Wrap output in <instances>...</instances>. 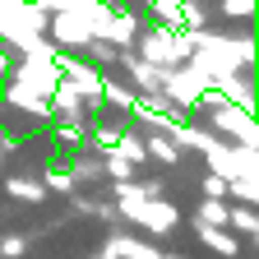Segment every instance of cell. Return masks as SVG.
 <instances>
[{
  "mask_svg": "<svg viewBox=\"0 0 259 259\" xmlns=\"http://www.w3.org/2000/svg\"><path fill=\"white\" fill-rule=\"evenodd\" d=\"M135 56L153 70H176V65L190 60V42L185 32H171V28H148L135 37Z\"/></svg>",
  "mask_w": 259,
  "mask_h": 259,
  "instance_id": "obj_1",
  "label": "cell"
},
{
  "mask_svg": "<svg viewBox=\"0 0 259 259\" xmlns=\"http://www.w3.org/2000/svg\"><path fill=\"white\" fill-rule=\"evenodd\" d=\"M204 79L190 70V65H176V70H162V97H167V107L181 111V116H194L204 102Z\"/></svg>",
  "mask_w": 259,
  "mask_h": 259,
  "instance_id": "obj_2",
  "label": "cell"
},
{
  "mask_svg": "<svg viewBox=\"0 0 259 259\" xmlns=\"http://www.w3.org/2000/svg\"><path fill=\"white\" fill-rule=\"evenodd\" d=\"M213 130H218V139L227 135V144H236V148H259V120L241 107H218L208 111Z\"/></svg>",
  "mask_w": 259,
  "mask_h": 259,
  "instance_id": "obj_3",
  "label": "cell"
},
{
  "mask_svg": "<svg viewBox=\"0 0 259 259\" xmlns=\"http://www.w3.org/2000/svg\"><path fill=\"white\" fill-rule=\"evenodd\" d=\"M88 32H93V42H107L116 51H130L135 37H139V19L125 14V10H107L97 23H88Z\"/></svg>",
  "mask_w": 259,
  "mask_h": 259,
  "instance_id": "obj_4",
  "label": "cell"
},
{
  "mask_svg": "<svg viewBox=\"0 0 259 259\" xmlns=\"http://www.w3.org/2000/svg\"><path fill=\"white\" fill-rule=\"evenodd\" d=\"M10 79L23 83V88H32L37 97H51V93L60 88L56 65H51V60H37V56H19V60H14V70H10Z\"/></svg>",
  "mask_w": 259,
  "mask_h": 259,
  "instance_id": "obj_5",
  "label": "cell"
},
{
  "mask_svg": "<svg viewBox=\"0 0 259 259\" xmlns=\"http://www.w3.org/2000/svg\"><path fill=\"white\" fill-rule=\"evenodd\" d=\"M148 199H167V194H162V181L153 176V181H116V218H130V222H135V213L148 204Z\"/></svg>",
  "mask_w": 259,
  "mask_h": 259,
  "instance_id": "obj_6",
  "label": "cell"
},
{
  "mask_svg": "<svg viewBox=\"0 0 259 259\" xmlns=\"http://www.w3.org/2000/svg\"><path fill=\"white\" fill-rule=\"evenodd\" d=\"M47 42L56 47V51H83L88 42H93V32H88V23L79 19V14H51L47 19Z\"/></svg>",
  "mask_w": 259,
  "mask_h": 259,
  "instance_id": "obj_7",
  "label": "cell"
},
{
  "mask_svg": "<svg viewBox=\"0 0 259 259\" xmlns=\"http://www.w3.org/2000/svg\"><path fill=\"white\" fill-rule=\"evenodd\" d=\"M116 65H120V70L130 74V79H135V97H148V102H157V97H162V70H153V65H144L135 51H120L116 56Z\"/></svg>",
  "mask_w": 259,
  "mask_h": 259,
  "instance_id": "obj_8",
  "label": "cell"
},
{
  "mask_svg": "<svg viewBox=\"0 0 259 259\" xmlns=\"http://www.w3.org/2000/svg\"><path fill=\"white\" fill-rule=\"evenodd\" d=\"M130 120L148 125V135H171V130H176V125H185L190 116H181V111H171V107H153V102H144V97H135V107H130Z\"/></svg>",
  "mask_w": 259,
  "mask_h": 259,
  "instance_id": "obj_9",
  "label": "cell"
},
{
  "mask_svg": "<svg viewBox=\"0 0 259 259\" xmlns=\"http://www.w3.org/2000/svg\"><path fill=\"white\" fill-rule=\"evenodd\" d=\"M102 259H162V250L139 241V236H130V232H111L102 241Z\"/></svg>",
  "mask_w": 259,
  "mask_h": 259,
  "instance_id": "obj_10",
  "label": "cell"
},
{
  "mask_svg": "<svg viewBox=\"0 0 259 259\" xmlns=\"http://www.w3.org/2000/svg\"><path fill=\"white\" fill-rule=\"evenodd\" d=\"M0 97H5V107H14V111H23V116H32V120H47V116H51L47 97H37L32 88H23V83H14V79L0 83Z\"/></svg>",
  "mask_w": 259,
  "mask_h": 259,
  "instance_id": "obj_11",
  "label": "cell"
},
{
  "mask_svg": "<svg viewBox=\"0 0 259 259\" xmlns=\"http://www.w3.org/2000/svg\"><path fill=\"white\" fill-rule=\"evenodd\" d=\"M176 222H181V213H176L167 199H148V204L135 213V227H144V232H153V236L176 232Z\"/></svg>",
  "mask_w": 259,
  "mask_h": 259,
  "instance_id": "obj_12",
  "label": "cell"
},
{
  "mask_svg": "<svg viewBox=\"0 0 259 259\" xmlns=\"http://www.w3.org/2000/svg\"><path fill=\"white\" fill-rule=\"evenodd\" d=\"M47 107H51V116L56 120H74V125H88V102L70 88V83H60L51 97H47Z\"/></svg>",
  "mask_w": 259,
  "mask_h": 259,
  "instance_id": "obj_13",
  "label": "cell"
},
{
  "mask_svg": "<svg viewBox=\"0 0 259 259\" xmlns=\"http://www.w3.org/2000/svg\"><path fill=\"white\" fill-rule=\"evenodd\" d=\"M194 232H199V241H204L218 259H236V254H241V241H236L232 232H222V227H199V222H194Z\"/></svg>",
  "mask_w": 259,
  "mask_h": 259,
  "instance_id": "obj_14",
  "label": "cell"
},
{
  "mask_svg": "<svg viewBox=\"0 0 259 259\" xmlns=\"http://www.w3.org/2000/svg\"><path fill=\"white\" fill-rule=\"evenodd\" d=\"M65 171H70L74 190H79V185H97V181H102V157H97V153H74Z\"/></svg>",
  "mask_w": 259,
  "mask_h": 259,
  "instance_id": "obj_15",
  "label": "cell"
},
{
  "mask_svg": "<svg viewBox=\"0 0 259 259\" xmlns=\"http://www.w3.org/2000/svg\"><path fill=\"white\" fill-rule=\"evenodd\" d=\"M5 194L10 199H23V204H42L47 199V190L37 176H5Z\"/></svg>",
  "mask_w": 259,
  "mask_h": 259,
  "instance_id": "obj_16",
  "label": "cell"
},
{
  "mask_svg": "<svg viewBox=\"0 0 259 259\" xmlns=\"http://www.w3.org/2000/svg\"><path fill=\"white\" fill-rule=\"evenodd\" d=\"M139 139H144L148 162H162V167H176V162H181V148H176L167 135H139Z\"/></svg>",
  "mask_w": 259,
  "mask_h": 259,
  "instance_id": "obj_17",
  "label": "cell"
},
{
  "mask_svg": "<svg viewBox=\"0 0 259 259\" xmlns=\"http://www.w3.org/2000/svg\"><path fill=\"white\" fill-rule=\"evenodd\" d=\"M111 153H116V157H125V162H130L135 171H139L144 162H148V153H144V139L135 135V130H120V135H116V148H111Z\"/></svg>",
  "mask_w": 259,
  "mask_h": 259,
  "instance_id": "obj_18",
  "label": "cell"
},
{
  "mask_svg": "<svg viewBox=\"0 0 259 259\" xmlns=\"http://www.w3.org/2000/svg\"><path fill=\"white\" fill-rule=\"evenodd\" d=\"M254 227H259V218H254V208H241V204H227V232H241V236H254Z\"/></svg>",
  "mask_w": 259,
  "mask_h": 259,
  "instance_id": "obj_19",
  "label": "cell"
},
{
  "mask_svg": "<svg viewBox=\"0 0 259 259\" xmlns=\"http://www.w3.org/2000/svg\"><path fill=\"white\" fill-rule=\"evenodd\" d=\"M97 97L111 102L116 111H125V116H130V107H135V93H130L125 83H116V79H107V74H102V93H97Z\"/></svg>",
  "mask_w": 259,
  "mask_h": 259,
  "instance_id": "obj_20",
  "label": "cell"
},
{
  "mask_svg": "<svg viewBox=\"0 0 259 259\" xmlns=\"http://www.w3.org/2000/svg\"><path fill=\"white\" fill-rule=\"evenodd\" d=\"M227 194H232L241 208H254L259 204V176H236L232 185H227Z\"/></svg>",
  "mask_w": 259,
  "mask_h": 259,
  "instance_id": "obj_21",
  "label": "cell"
},
{
  "mask_svg": "<svg viewBox=\"0 0 259 259\" xmlns=\"http://www.w3.org/2000/svg\"><path fill=\"white\" fill-rule=\"evenodd\" d=\"M83 135H88V125H74V120H56V125H51V139L65 144V148H79Z\"/></svg>",
  "mask_w": 259,
  "mask_h": 259,
  "instance_id": "obj_22",
  "label": "cell"
},
{
  "mask_svg": "<svg viewBox=\"0 0 259 259\" xmlns=\"http://www.w3.org/2000/svg\"><path fill=\"white\" fill-rule=\"evenodd\" d=\"M37 181H42L47 194H51V190H56V194H74V181H70V171H65V167H47Z\"/></svg>",
  "mask_w": 259,
  "mask_h": 259,
  "instance_id": "obj_23",
  "label": "cell"
},
{
  "mask_svg": "<svg viewBox=\"0 0 259 259\" xmlns=\"http://www.w3.org/2000/svg\"><path fill=\"white\" fill-rule=\"evenodd\" d=\"M194 222H199V227H222V232H227V204H218V199H204V208L194 213Z\"/></svg>",
  "mask_w": 259,
  "mask_h": 259,
  "instance_id": "obj_24",
  "label": "cell"
},
{
  "mask_svg": "<svg viewBox=\"0 0 259 259\" xmlns=\"http://www.w3.org/2000/svg\"><path fill=\"white\" fill-rule=\"evenodd\" d=\"M23 250H28L23 232H5V236H0V259H23Z\"/></svg>",
  "mask_w": 259,
  "mask_h": 259,
  "instance_id": "obj_25",
  "label": "cell"
},
{
  "mask_svg": "<svg viewBox=\"0 0 259 259\" xmlns=\"http://www.w3.org/2000/svg\"><path fill=\"white\" fill-rule=\"evenodd\" d=\"M83 51H88V65H93V70H97V65H116V56H120V51L107 47V42H88Z\"/></svg>",
  "mask_w": 259,
  "mask_h": 259,
  "instance_id": "obj_26",
  "label": "cell"
},
{
  "mask_svg": "<svg viewBox=\"0 0 259 259\" xmlns=\"http://www.w3.org/2000/svg\"><path fill=\"white\" fill-rule=\"evenodd\" d=\"M222 14H227V19L250 23V19H254V0H222Z\"/></svg>",
  "mask_w": 259,
  "mask_h": 259,
  "instance_id": "obj_27",
  "label": "cell"
},
{
  "mask_svg": "<svg viewBox=\"0 0 259 259\" xmlns=\"http://www.w3.org/2000/svg\"><path fill=\"white\" fill-rule=\"evenodd\" d=\"M116 135H120V125H93V144L102 148V153L116 148Z\"/></svg>",
  "mask_w": 259,
  "mask_h": 259,
  "instance_id": "obj_28",
  "label": "cell"
},
{
  "mask_svg": "<svg viewBox=\"0 0 259 259\" xmlns=\"http://www.w3.org/2000/svg\"><path fill=\"white\" fill-rule=\"evenodd\" d=\"M204 199L227 204V181H218V176H208V171H204Z\"/></svg>",
  "mask_w": 259,
  "mask_h": 259,
  "instance_id": "obj_29",
  "label": "cell"
},
{
  "mask_svg": "<svg viewBox=\"0 0 259 259\" xmlns=\"http://www.w3.org/2000/svg\"><path fill=\"white\" fill-rule=\"evenodd\" d=\"M88 213H93V218H97V222H107V227H116V222H120V218H116V208H111V204H93V208H88Z\"/></svg>",
  "mask_w": 259,
  "mask_h": 259,
  "instance_id": "obj_30",
  "label": "cell"
},
{
  "mask_svg": "<svg viewBox=\"0 0 259 259\" xmlns=\"http://www.w3.org/2000/svg\"><path fill=\"white\" fill-rule=\"evenodd\" d=\"M19 148V135H5V130H0V167H5L10 162V153Z\"/></svg>",
  "mask_w": 259,
  "mask_h": 259,
  "instance_id": "obj_31",
  "label": "cell"
},
{
  "mask_svg": "<svg viewBox=\"0 0 259 259\" xmlns=\"http://www.w3.org/2000/svg\"><path fill=\"white\" fill-rule=\"evenodd\" d=\"M10 70H14V56H10L5 47H0V83H5V79H10Z\"/></svg>",
  "mask_w": 259,
  "mask_h": 259,
  "instance_id": "obj_32",
  "label": "cell"
},
{
  "mask_svg": "<svg viewBox=\"0 0 259 259\" xmlns=\"http://www.w3.org/2000/svg\"><path fill=\"white\" fill-rule=\"evenodd\" d=\"M162 259H185V254H162Z\"/></svg>",
  "mask_w": 259,
  "mask_h": 259,
  "instance_id": "obj_33",
  "label": "cell"
},
{
  "mask_svg": "<svg viewBox=\"0 0 259 259\" xmlns=\"http://www.w3.org/2000/svg\"><path fill=\"white\" fill-rule=\"evenodd\" d=\"M148 5H153V0H148Z\"/></svg>",
  "mask_w": 259,
  "mask_h": 259,
  "instance_id": "obj_34",
  "label": "cell"
}]
</instances>
